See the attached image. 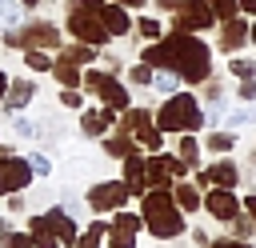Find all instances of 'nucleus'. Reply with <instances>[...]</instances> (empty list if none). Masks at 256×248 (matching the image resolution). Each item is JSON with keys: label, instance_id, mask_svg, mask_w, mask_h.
<instances>
[{"label": "nucleus", "instance_id": "f257e3e1", "mask_svg": "<svg viewBox=\"0 0 256 248\" xmlns=\"http://www.w3.org/2000/svg\"><path fill=\"white\" fill-rule=\"evenodd\" d=\"M144 64L168 68V72H176L180 80H192V84H196V80H208L212 52H208V44L196 40L192 32H172V36H164L160 44L144 48Z\"/></svg>", "mask_w": 256, "mask_h": 248}, {"label": "nucleus", "instance_id": "f03ea898", "mask_svg": "<svg viewBox=\"0 0 256 248\" xmlns=\"http://www.w3.org/2000/svg\"><path fill=\"white\" fill-rule=\"evenodd\" d=\"M140 212H144V228L156 240H172L184 232V216L176 212V196L172 188H152L140 196Z\"/></svg>", "mask_w": 256, "mask_h": 248}, {"label": "nucleus", "instance_id": "7ed1b4c3", "mask_svg": "<svg viewBox=\"0 0 256 248\" xmlns=\"http://www.w3.org/2000/svg\"><path fill=\"white\" fill-rule=\"evenodd\" d=\"M200 124H204V112H200V104H196L188 92L168 96L164 108L156 112V128H160V132H196Z\"/></svg>", "mask_w": 256, "mask_h": 248}, {"label": "nucleus", "instance_id": "20e7f679", "mask_svg": "<svg viewBox=\"0 0 256 248\" xmlns=\"http://www.w3.org/2000/svg\"><path fill=\"white\" fill-rule=\"evenodd\" d=\"M68 32H72L76 40H84V44H104V40H108V28H104L100 12L88 8V4H76V8L68 12Z\"/></svg>", "mask_w": 256, "mask_h": 248}, {"label": "nucleus", "instance_id": "39448f33", "mask_svg": "<svg viewBox=\"0 0 256 248\" xmlns=\"http://www.w3.org/2000/svg\"><path fill=\"white\" fill-rule=\"evenodd\" d=\"M4 40H8L12 48H24V52H28V48H40V52H44V48H56V44H60V32H56L48 20H32V24H24V28H12Z\"/></svg>", "mask_w": 256, "mask_h": 248}, {"label": "nucleus", "instance_id": "423d86ee", "mask_svg": "<svg viewBox=\"0 0 256 248\" xmlns=\"http://www.w3.org/2000/svg\"><path fill=\"white\" fill-rule=\"evenodd\" d=\"M176 32H200V28H212L216 24V12L208 0H176Z\"/></svg>", "mask_w": 256, "mask_h": 248}, {"label": "nucleus", "instance_id": "0eeeda50", "mask_svg": "<svg viewBox=\"0 0 256 248\" xmlns=\"http://www.w3.org/2000/svg\"><path fill=\"white\" fill-rule=\"evenodd\" d=\"M32 180V164L28 160H20L16 152H0V196H12V192H20L24 184Z\"/></svg>", "mask_w": 256, "mask_h": 248}, {"label": "nucleus", "instance_id": "6e6552de", "mask_svg": "<svg viewBox=\"0 0 256 248\" xmlns=\"http://www.w3.org/2000/svg\"><path fill=\"white\" fill-rule=\"evenodd\" d=\"M84 88H88V92H96L108 108H128V88H124V84H116V76H112V72H84Z\"/></svg>", "mask_w": 256, "mask_h": 248}, {"label": "nucleus", "instance_id": "1a4fd4ad", "mask_svg": "<svg viewBox=\"0 0 256 248\" xmlns=\"http://www.w3.org/2000/svg\"><path fill=\"white\" fill-rule=\"evenodd\" d=\"M128 196H132V192H128V184H116V180H104V184H96V188L88 192V204H92L96 212H120Z\"/></svg>", "mask_w": 256, "mask_h": 248}, {"label": "nucleus", "instance_id": "9d476101", "mask_svg": "<svg viewBox=\"0 0 256 248\" xmlns=\"http://www.w3.org/2000/svg\"><path fill=\"white\" fill-rule=\"evenodd\" d=\"M184 168H188V160L168 156V152H160V156H152V160H148V176H152V184H156V188H168L172 180H180V176H184Z\"/></svg>", "mask_w": 256, "mask_h": 248}, {"label": "nucleus", "instance_id": "9b49d317", "mask_svg": "<svg viewBox=\"0 0 256 248\" xmlns=\"http://www.w3.org/2000/svg\"><path fill=\"white\" fill-rule=\"evenodd\" d=\"M140 224H144V216H136V212H116L112 224H108L112 248H136V228H140Z\"/></svg>", "mask_w": 256, "mask_h": 248}, {"label": "nucleus", "instance_id": "f8f14e48", "mask_svg": "<svg viewBox=\"0 0 256 248\" xmlns=\"http://www.w3.org/2000/svg\"><path fill=\"white\" fill-rule=\"evenodd\" d=\"M124 180H128V192L144 196V192L152 188V176H148V160H140L136 152H132V156H124Z\"/></svg>", "mask_w": 256, "mask_h": 248}, {"label": "nucleus", "instance_id": "ddd939ff", "mask_svg": "<svg viewBox=\"0 0 256 248\" xmlns=\"http://www.w3.org/2000/svg\"><path fill=\"white\" fill-rule=\"evenodd\" d=\"M240 180V172H236V164L232 160H220V164H208L204 172H200V184L208 188V184H216V188H232Z\"/></svg>", "mask_w": 256, "mask_h": 248}, {"label": "nucleus", "instance_id": "4468645a", "mask_svg": "<svg viewBox=\"0 0 256 248\" xmlns=\"http://www.w3.org/2000/svg\"><path fill=\"white\" fill-rule=\"evenodd\" d=\"M204 204H208V212H212L216 220H232V216L240 212V204H236V196H232V188H212Z\"/></svg>", "mask_w": 256, "mask_h": 248}, {"label": "nucleus", "instance_id": "2eb2a0df", "mask_svg": "<svg viewBox=\"0 0 256 248\" xmlns=\"http://www.w3.org/2000/svg\"><path fill=\"white\" fill-rule=\"evenodd\" d=\"M96 12H100V20H104L108 36H124V32L132 28V20H128V12H124V4H108V0H104Z\"/></svg>", "mask_w": 256, "mask_h": 248}, {"label": "nucleus", "instance_id": "dca6fc26", "mask_svg": "<svg viewBox=\"0 0 256 248\" xmlns=\"http://www.w3.org/2000/svg\"><path fill=\"white\" fill-rule=\"evenodd\" d=\"M248 36H252V28H248L244 20H236V16H232V20H220V48H224V52H236Z\"/></svg>", "mask_w": 256, "mask_h": 248}, {"label": "nucleus", "instance_id": "f3484780", "mask_svg": "<svg viewBox=\"0 0 256 248\" xmlns=\"http://www.w3.org/2000/svg\"><path fill=\"white\" fill-rule=\"evenodd\" d=\"M112 112H116V108H92V112H84V116H80L84 136H104V132L112 128Z\"/></svg>", "mask_w": 256, "mask_h": 248}, {"label": "nucleus", "instance_id": "a211bd4d", "mask_svg": "<svg viewBox=\"0 0 256 248\" xmlns=\"http://www.w3.org/2000/svg\"><path fill=\"white\" fill-rule=\"evenodd\" d=\"M32 240H36V248H60V236H56V228H52V220L48 216H32Z\"/></svg>", "mask_w": 256, "mask_h": 248}, {"label": "nucleus", "instance_id": "6ab92c4d", "mask_svg": "<svg viewBox=\"0 0 256 248\" xmlns=\"http://www.w3.org/2000/svg\"><path fill=\"white\" fill-rule=\"evenodd\" d=\"M32 92H36V88H32L28 80H8V92H4V108H8V112L24 108V104L32 100Z\"/></svg>", "mask_w": 256, "mask_h": 248}, {"label": "nucleus", "instance_id": "aec40b11", "mask_svg": "<svg viewBox=\"0 0 256 248\" xmlns=\"http://www.w3.org/2000/svg\"><path fill=\"white\" fill-rule=\"evenodd\" d=\"M104 152H108V156H120V160H124V156H132L128 128H120V132H108V136H104Z\"/></svg>", "mask_w": 256, "mask_h": 248}, {"label": "nucleus", "instance_id": "412c9836", "mask_svg": "<svg viewBox=\"0 0 256 248\" xmlns=\"http://www.w3.org/2000/svg\"><path fill=\"white\" fill-rule=\"evenodd\" d=\"M48 220H52V228H56V236H60V244H76V224H72V216L68 212H48Z\"/></svg>", "mask_w": 256, "mask_h": 248}, {"label": "nucleus", "instance_id": "4be33fe9", "mask_svg": "<svg viewBox=\"0 0 256 248\" xmlns=\"http://www.w3.org/2000/svg\"><path fill=\"white\" fill-rule=\"evenodd\" d=\"M60 56H64V60H72V64H88V60H96V44H84V40H76V44H68Z\"/></svg>", "mask_w": 256, "mask_h": 248}, {"label": "nucleus", "instance_id": "5701e85b", "mask_svg": "<svg viewBox=\"0 0 256 248\" xmlns=\"http://www.w3.org/2000/svg\"><path fill=\"white\" fill-rule=\"evenodd\" d=\"M52 72H56V80H60V84H68V88H72V84H80V64H72V60H64V56H60V60H52Z\"/></svg>", "mask_w": 256, "mask_h": 248}, {"label": "nucleus", "instance_id": "b1692460", "mask_svg": "<svg viewBox=\"0 0 256 248\" xmlns=\"http://www.w3.org/2000/svg\"><path fill=\"white\" fill-rule=\"evenodd\" d=\"M172 196H176V204H180L184 212H196V208H200V192H196L192 184H176Z\"/></svg>", "mask_w": 256, "mask_h": 248}, {"label": "nucleus", "instance_id": "393cba45", "mask_svg": "<svg viewBox=\"0 0 256 248\" xmlns=\"http://www.w3.org/2000/svg\"><path fill=\"white\" fill-rule=\"evenodd\" d=\"M176 84H180V76H176V72H168V68H164L160 76H152V88H156V92H164V96H176Z\"/></svg>", "mask_w": 256, "mask_h": 248}, {"label": "nucleus", "instance_id": "a878e982", "mask_svg": "<svg viewBox=\"0 0 256 248\" xmlns=\"http://www.w3.org/2000/svg\"><path fill=\"white\" fill-rule=\"evenodd\" d=\"M104 232H108V224H92V228H88V232H84V236H80V240H76L72 248H100L96 240H100Z\"/></svg>", "mask_w": 256, "mask_h": 248}, {"label": "nucleus", "instance_id": "bb28decb", "mask_svg": "<svg viewBox=\"0 0 256 248\" xmlns=\"http://www.w3.org/2000/svg\"><path fill=\"white\" fill-rule=\"evenodd\" d=\"M20 20V4L16 0H0V28H12Z\"/></svg>", "mask_w": 256, "mask_h": 248}, {"label": "nucleus", "instance_id": "cd10ccee", "mask_svg": "<svg viewBox=\"0 0 256 248\" xmlns=\"http://www.w3.org/2000/svg\"><path fill=\"white\" fill-rule=\"evenodd\" d=\"M212 12H216V20H232L240 12V0H212Z\"/></svg>", "mask_w": 256, "mask_h": 248}, {"label": "nucleus", "instance_id": "c85d7f7f", "mask_svg": "<svg viewBox=\"0 0 256 248\" xmlns=\"http://www.w3.org/2000/svg\"><path fill=\"white\" fill-rule=\"evenodd\" d=\"M24 60H28V68H32V72H48V68H52V60H48L40 48H28V56H24Z\"/></svg>", "mask_w": 256, "mask_h": 248}, {"label": "nucleus", "instance_id": "c756f323", "mask_svg": "<svg viewBox=\"0 0 256 248\" xmlns=\"http://www.w3.org/2000/svg\"><path fill=\"white\" fill-rule=\"evenodd\" d=\"M196 152H200V144L192 140V132H184V136H180V160H188V164H196Z\"/></svg>", "mask_w": 256, "mask_h": 248}, {"label": "nucleus", "instance_id": "7c9ffc66", "mask_svg": "<svg viewBox=\"0 0 256 248\" xmlns=\"http://www.w3.org/2000/svg\"><path fill=\"white\" fill-rule=\"evenodd\" d=\"M228 68H232V76H244V80H252V76H256V64H252V60H244V56H236Z\"/></svg>", "mask_w": 256, "mask_h": 248}, {"label": "nucleus", "instance_id": "2f4dec72", "mask_svg": "<svg viewBox=\"0 0 256 248\" xmlns=\"http://www.w3.org/2000/svg\"><path fill=\"white\" fill-rule=\"evenodd\" d=\"M136 28H140V36H144V40H156V36H160V20H152V16H144Z\"/></svg>", "mask_w": 256, "mask_h": 248}, {"label": "nucleus", "instance_id": "473e14b6", "mask_svg": "<svg viewBox=\"0 0 256 248\" xmlns=\"http://www.w3.org/2000/svg\"><path fill=\"white\" fill-rule=\"evenodd\" d=\"M128 80H132V84H152V64H136V68L128 72Z\"/></svg>", "mask_w": 256, "mask_h": 248}, {"label": "nucleus", "instance_id": "72a5a7b5", "mask_svg": "<svg viewBox=\"0 0 256 248\" xmlns=\"http://www.w3.org/2000/svg\"><path fill=\"white\" fill-rule=\"evenodd\" d=\"M208 148H212V152H228V148H232V136H228V132H212V136H208Z\"/></svg>", "mask_w": 256, "mask_h": 248}, {"label": "nucleus", "instance_id": "f704fd0d", "mask_svg": "<svg viewBox=\"0 0 256 248\" xmlns=\"http://www.w3.org/2000/svg\"><path fill=\"white\" fill-rule=\"evenodd\" d=\"M4 244L8 248H36V240L32 236H20V232H4Z\"/></svg>", "mask_w": 256, "mask_h": 248}, {"label": "nucleus", "instance_id": "c9c22d12", "mask_svg": "<svg viewBox=\"0 0 256 248\" xmlns=\"http://www.w3.org/2000/svg\"><path fill=\"white\" fill-rule=\"evenodd\" d=\"M228 224H232V228H236V236H248V232H252V228H256V220H244V216H240V212H236V216H232V220H228Z\"/></svg>", "mask_w": 256, "mask_h": 248}, {"label": "nucleus", "instance_id": "e433bc0d", "mask_svg": "<svg viewBox=\"0 0 256 248\" xmlns=\"http://www.w3.org/2000/svg\"><path fill=\"white\" fill-rule=\"evenodd\" d=\"M28 164H32V172H40V176L52 168V164H48V156H40V152H32V160H28Z\"/></svg>", "mask_w": 256, "mask_h": 248}, {"label": "nucleus", "instance_id": "4c0bfd02", "mask_svg": "<svg viewBox=\"0 0 256 248\" xmlns=\"http://www.w3.org/2000/svg\"><path fill=\"white\" fill-rule=\"evenodd\" d=\"M60 100H64V108H80V92H76V88H64Z\"/></svg>", "mask_w": 256, "mask_h": 248}, {"label": "nucleus", "instance_id": "58836bf2", "mask_svg": "<svg viewBox=\"0 0 256 248\" xmlns=\"http://www.w3.org/2000/svg\"><path fill=\"white\" fill-rule=\"evenodd\" d=\"M208 248H252L244 240H208Z\"/></svg>", "mask_w": 256, "mask_h": 248}, {"label": "nucleus", "instance_id": "ea45409f", "mask_svg": "<svg viewBox=\"0 0 256 248\" xmlns=\"http://www.w3.org/2000/svg\"><path fill=\"white\" fill-rule=\"evenodd\" d=\"M12 128H16V132H20V136H36V128H32V124H28V120H20V116H16V120H12Z\"/></svg>", "mask_w": 256, "mask_h": 248}, {"label": "nucleus", "instance_id": "a19ab883", "mask_svg": "<svg viewBox=\"0 0 256 248\" xmlns=\"http://www.w3.org/2000/svg\"><path fill=\"white\" fill-rule=\"evenodd\" d=\"M240 100H256V80H244L240 84Z\"/></svg>", "mask_w": 256, "mask_h": 248}, {"label": "nucleus", "instance_id": "79ce46f5", "mask_svg": "<svg viewBox=\"0 0 256 248\" xmlns=\"http://www.w3.org/2000/svg\"><path fill=\"white\" fill-rule=\"evenodd\" d=\"M240 12H252L256 16V0H240Z\"/></svg>", "mask_w": 256, "mask_h": 248}, {"label": "nucleus", "instance_id": "37998d69", "mask_svg": "<svg viewBox=\"0 0 256 248\" xmlns=\"http://www.w3.org/2000/svg\"><path fill=\"white\" fill-rule=\"evenodd\" d=\"M116 4H124V8H144V0H116Z\"/></svg>", "mask_w": 256, "mask_h": 248}, {"label": "nucleus", "instance_id": "c03bdc74", "mask_svg": "<svg viewBox=\"0 0 256 248\" xmlns=\"http://www.w3.org/2000/svg\"><path fill=\"white\" fill-rule=\"evenodd\" d=\"M4 92H8V76L0 72V100H4Z\"/></svg>", "mask_w": 256, "mask_h": 248}, {"label": "nucleus", "instance_id": "a18cd8bd", "mask_svg": "<svg viewBox=\"0 0 256 248\" xmlns=\"http://www.w3.org/2000/svg\"><path fill=\"white\" fill-rule=\"evenodd\" d=\"M248 212H252V220H256V196H248V204H244Z\"/></svg>", "mask_w": 256, "mask_h": 248}, {"label": "nucleus", "instance_id": "49530a36", "mask_svg": "<svg viewBox=\"0 0 256 248\" xmlns=\"http://www.w3.org/2000/svg\"><path fill=\"white\" fill-rule=\"evenodd\" d=\"M80 4H88V8H100V4H104V0H80Z\"/></svg>", "mask_w": 256, "mask_h": 248}, {"label": "nucleus", "instance_id": "de8ad7c7", "mask_svg": "<svg viewBox=\"0 0 256 248\" xmlns=\"http://www.w3.org/2000/svg\"><path fill=\"white\" fill-rule=\"evenodd\" d=\"M20 4H24V8H32V4H36V0H20Z\"/></svg>", "mask_w": 256, "mask_h": 248}, {"label": "nucleus", "instance_id": "09e8293b", "mask_svg": "<svg viewBox=\"0 0 256 248\" xmlns=\"http://www.w3.org/2000/svg\"><path fill=\"white\" fill-rule=\"evenodd\" d=\"M252 40H256V24H252Z\"/></svg>", "mask_w": 256, "mask_h": 248}]
</instances>
